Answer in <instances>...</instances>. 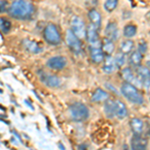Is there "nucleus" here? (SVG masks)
<instances>
[{
  "mask_svg": "<svg viewBox=\"0 0 150 150\" xmlns=\"http://www.w3.org/2000/svg\"><path fill=\"white\" fill-rule=\"evenodd\" d=\"M35 9L31 2L28 1H13L9 8L7 9L9 16L19 19V20H26L32 17Z\"/></svg>",
  "mask_w": 150,
  "mask_h": 150,
  "instance_id": "1",
  "label": "nucleus"
},
{
  "mask_svg": "<svg viewBox=\"0 0 150 150\" xmlns=\"http://www.w3.org/2000/svg\"><path fill=\"white\" fill-rule=\"evenodd\" d=\"M69 114L73 121L82 122L85 121L89 117V109L84 104L76 102L70 105L69 107Z\"/></svg>",
  "mask_w": 150,
  "mask_h": 150,
  "instance_id": "2",
  "label": "nucleus"
},
{
  "mask_svg": "<svg viewBox=\"0 0 150 150\" xmlns=\"http://www.w3.org/2000/svg\"><path fill=\"white\" fill-rule=\"evenodd\" d=\"M121 92L124 95V97L134 104H142L143 103V97L140 94L138 89L134 85L127 82H124L121 86Z\"/></svg>",
  "mask_w": 150,
  "mask_h": 150,
  "instance_id": "3",
  "label": "nucleus"
},
{
  "mask_svg": "<svg viewBox=\"0 0 150 150\" xmlns=\"http://www.w3.org/2000/svg\"><path fill=\"white\" fill-rule=\"evenodd\" d=\"M44 39L51 45H57L60 43V34L56 25L50 23L44 29Z\"/></svg>",
  "mask_w": 150,
  "mask_h": 150,
  "instance_id": "4",
  "label": "nucleus"
},
{
  "mask_svg": "<svg viewBox=\"0 0 150 150\" xmlns=\"http://www.w3.org/2000/svg\"><path fill=\"white\" fill-rule=\"evenodd\" d=\"M65 39H66V43L68 45L69 49L75 54H79L81 52V43L79 41V38L72 32L70 29L66 31L65 34Z\"/></svg>",
  "mask_w": 150,
  "mask_h": 150,
  "instance_id": "5",
  "label": "nucleus"
},
{
  "mask_svg": "<svg viewBox=\"0 0 150 150\" xmlns=\"http://www.w3.org/2000/svg\"><path fill=\"white\" fill-rule=\"evenodd\" d=\"M71 31L78 38H83L86 35L85 24L78 16H73L71 19Z\"/></svg>",
  "mask_w": 150,
  "mask_h": 150,
  "instance_id": "6",
  "label": "nucleus"
},
{
  "mask_svg": "<svg viewBox=\"0 0 150 150\" xmlns=\"http://www.w3.org/2000/svg\"><path fill=\"white\" fill-rule=\"evenodd\" d=\"M39 77L43 84H45L48 87H51V88L59 87L60 84H61V80H60L59 77H57L56 75L49 74L47 72H41V73H39Z\"/></svg>",
  "mask_w": 150,
  "mask_h": 150,
  "instance_id": "7",
  "label": "nucleus"
},
{
  "mask_svg": "<svg viewBox=\"0 0 150 150\" xmlns=\"http://www.w3.org/2000/svg\"><path fill=\"white\" fill-rule=\"evenodd\" d=\"M47 67L53 70H61L67 65V60L64 56L57 55V56L50 57L46 62Z\"/></svg>",
  "mask_w": 150,
  "mask_h": 150,
  "instance_id": "8",
  "label": "nucleus"
},
{
  "mask_svg": "<svg viewBox=\"0 0 150 150\" xmlns=\"http://www.w3.org/2000/svg\"><path fill=\"white\" fill-rule=\"evenodd\" d=\"M136 73L140 81H141L142 85L146 89L150 90V69L147 66L140 65V66L137 67Z\"/></svg>",
  "mask_w": 150,
  "mask_h": 150,
  "instance_id": "9",
  "label": "nucleus"
},
{
  "mask_svg": "<svg viewBox=\"0 0 150 150\" xmlns=\"http://www.w3.org/2000/svg\"><path fill=\"white\" fill-rule=\"evenodd\" d=\"M86 38L88 40L89 44L91 47H98L99 44V38L97 33V28L92 24L88 25L86 27Z\"/></svg>",
  "mask_w": 150,
  "mask_h": 150,
  "instance_id": "10",
  "label": "nucleus"
},
{
  "mask_svg": "<svg viewBox=\"0 0 150 150\" xmlns=\"http://www.w3.org/2000/svg\"><path fill=\"white\" fill-rule=\"evenodd\" d=\"M121 75H122V78L124 79L127 83L132 84V85H134L135 87H136V85H138V86L142 85L140 79L133 74L132 70L130 69L129 67H125V68H123L122 71H121Z\"/></svg>",
  "mask_w": 150,
  "mask_h": 150,
  "instance_id": "11",
  "label": "nucleus"
},
{
  "mask_svg": "<svg viewBox=\"0 0 150 150\" xmlns=\"http://www.w3.org/2000/svg\"><path fill=\"white\" fill-rule=\"evenodd\" d=\"M105 34L106 38H108V39L112 41L118 39V37H119V30H118V27L115 22H109L107 24V26L105 28Z\"/></svg>",
  "mask_w": 150,
  "mask_h": 150,
  "instance_id": "12",
  "label": "nucleus"
},
{
  "mask_svg": "<svg viewBox=\"0 0 150 150\" xmlns=\"http://www.w3.org/2000/svg\"><path fill=\"white\" fill-rule=\"evenodd\" d=\"M114 108H115V116L120 119L125 118L128 114V111L126 108V105L120 100L114 101Z\"/></svg>",
  "mask_w": 150,
  "mask_h": 150,
  "instance_id": "13",
  "label": "nucleus"
},
{
  "mask_svg": "<svg viewBox=\"0 0 150 150\" xmlns=\"http://www.w3.org/2000/svg\"><path fill=\"white\" fill-rule=\"evenodd\" d=\"M22 45L28 52H31V53H33V54H38V53H40L42 51L41 47L35 42V41L29 40V39H24L22 41Z\"/></svg>",
  "mask_w": 150,
  "mask_h": 150,
  "instance_id": "14",
  "label": "nucleus"
},
{
  "mask_svg": "<svg viewBox=\"0 0 150 150\" xmlns=\"http://www.w3.org/2000/svg\"><path fill=\"white\" fill-rule=\"evenodd\" d=\"M90 57L93 62L100 63L104 60V53L99 47H90Z\"/></svg>",
  "mask_w": 150,
  "mask_h": 150,
  "instance_id": "15",
  "label": "nucleus"
},
{
  "mask_svg": "<svg viewBox=\"0 0 150 150\" xmlns=\"http://www.w3.org/2000/svg\"><path fill=\"white\" fill-rule=\"evenodd\" d=\"M130 127H131L134 135H140L143 132V121L139 118H132L130 121Z\"/></svg>",
  "mask_w": 150,
  "mask_h": 150,
  "instance_id": "16",
  "label": "nucleus"
},
{
  "mask_svg": "<svg viewBox=\"0 0 150 150\" xmlns=\"http://www.w3.org/2000/svg\"><path fill=\"white\" fill-rule=\"evenodd\" d=\"M88 17L90 19L91 24L95 26L96 28H99L101 25V17H100V14L97 10L95 9H91L90 11L88 12Z\"/></svg>",
  "mask_w": 150,
  "mask_h": 150,
  "instance_id": "17",
  "label": "nucleus"
},
{
  "mask_svg": "<svg viewBox=\"0 0 150 150\" xmlns=\"http://www.w3.org/2000/svg\"><path fill=\"white\" fill-rule=\"evenodd\" d=\"M91 100L93 102H101V101L104 100H108V93L106 91H104L103 89L98 88L94 91Z\"/></svg>",
  "mask_w": 150,
  "mask_h": 150,
  "instance_id": "18",
  "label": "nucleus"
},
{
  "mask_svg": "<svg viewBox=\"0 0 150 150\" xmlns=\"http://www.w3.org/2000/svg\"><path fill=\"white\" fill-rule=\"evenodd\" d=\"M114 43L112 40L108 38H104L102 41V51L107 54V56H111V54L114 51Z\"/></svg>",
  "mask_w": 150,
  "mask_h": 150,
  "instance_id": "19",
  "label": "nucleus"
},
{
  "mask_svg": "<svg viewBox=\"0 0 150 150\" xmlns=\"http://www.w3.org/2000/svg\"><path fill=\"white\" fill-rule=\"evenodd\" d=\"M115 69V63L114 59L111 56H107L104 59V64H103V71L106 74H110L114 71Z\"/></svg>",
  "mask_w": 150,
  "mask_h": 150,
  "instance_id": "20",
  "label": "nucleus"
},
{
  "mask_svg": "<svg viewBox=\"0 0 150 150\" xmlns=\"http://www.w3.org/2000/svg\"><path fill=\"white\" fill-rule=\"evenodd\" d=\"M104 112L108 118H112L115 116V108H114V101L107 100L104 104Z\"/></svg>",
  "mask_w": 150,
  "mask_h": 150,
  "instance_id": "21",
  "label": "nucleus"
},
{
  "mask_svg": "<svg viewBox=\"0 0 150 150\" xmlns=\"http://www.w3.org/2000/svg\"><path fill=\"white\" fill-rule=\"evenodd\" d=\"M145 142L144 139H142V137H140V135H135L132 139V150H139V149H145Z\"/></svg>",
  "mask_w": 150,
  "mask_h": 150,
  "instance_id": "22",
  "label": "nucleus"
},
{
  "mask_svg": "<svg viewBox=\"0 0 150 150\" xmlns=\"http://www.w3.org/2000/svg\"><path fill=\"white\" fill-rule=\"evenodd\" d=\"M141 60H142V54L140 53L138 50H135L131 53L129 58V62L132 66L135 67H138L140 66V63H141Z\"/></svg>",
  "mask_w": 150,
  "mask_h": 150,
  "instance_id": "23",
  "label": "nucleus"
},
{
  "mask_svg": "<svg viewBox=\"0 0 150 150\" xmlns=\"http://www.w3.org/2000/svg\"><path fill=\"white\" fill-rule=\"evenodd\" d=\"M133 48H134V43L132 40H125L123 41L120 45V53L126 55L128 53L132 52Z\"/></svg>",
  "mask_w": 150,
  "mask_h": 150,
  "instance_id": "24",
  "label": "nucleus"
},
{
  "mask_svg": "<svg viewBox=\"0 0 150 150\" xmlns=\"http://www.w3.org/2000/svg\"><path fill=\"white\" fill-rule=\"evenodd\" d=\"M12 24L8 18L6 17H0V30L4 33V34H8L11 30Z\"/></svg>",
  "mask_w": 150,
  "mask_h": 150,
  "instance_id": "25",
  "label": "nucleus"
},
{
  "mask_svg": "<svg viewBox=\"0 0 150 150\" xmlns=\"http://www.w3.org/2000/svg\"><path fill=\"white\" fill-rule=\"evenodd\" d=\"M136 31H137L136 26L133 25V24H128V25L125 26L124 29H123V34H124L125 37L131 38L136 34Z\"/></svg>",
  "mask_w": 150,
  "mask_h": 150,
  "instance_id": "26",
  "label": "nucleus"
},
{
  "mask_svg": "<svg viewBox=\"0 0 150 150\" xmlns=\"http://www.w3.org/2000/svg\"><path fill=\"white\" fill-rule=\"evenodd\" d=\"M125 61H126V58H125L124 54H122V53H118V54H116V56L114 58L115 67H117V68L122 67L123 65L125 64Z\"/></svg>",
  "mask_w": 150,
  "mask_h": 150,
  "instance_id": "27",
  "label": "nucleus"
},
{
  "mask_svg": "<svg viewBox=\"0 0 150 150\" xmlns=\"http://www.w3.org/2000/svg\"><path fill=\"white\" fill-rule=\"evenodd\" d=\"M117 4H118L117 0H107V1L104 3V8H105L106 11L111 12L116 8Z\"/></svg>",
  "mask_w": 150,
  "mask_h": 150,
  "instance_id": "28",
  "label": "nucleus"
},
{
  "mask_svg": "<svg viewBox=\"0 0 150 150\" xmlns=\"http://www.w3.org/2000/svg\"><path fill=\"white\" fill-rule=\"evenodd\" d=\"M146 50H147V44L144 42V41H141V42L139 43V45H138V51L141 53L142 55H143L144 53L146 52Z\"/></svg>",
  "mask_w": 150,
  "mask_h": 150,
  "instance_id": "29",
  "label": "nucleus"
},
{
  "mask_svg": "<svg viewBox=\"0 0 150 150\" xmlns=\"http://www.w3.org/2000/svg\"><path fill=\"white\" fill-rule=\"evenodd\" d=\"M6 5H7L6 1H0V13L6 10Z\"/></svg>",
  "mask_w": 150,
  "mask_h": 150,
  "instance_id": "30",
  "label": "nucleus"
},
{
  "mask_svg": "<svg viewBox=\"0 0 150 150\" xmlns=\"http://www.w3.org/2000/svg\"><path fill=\"white\" fill-rule=\"evenodd\" d=\"M146 65H147V67H148V68H150V54H149V56L147 57V60H146Z\"/></svg>",
  "mask_w": 150,
  "mask_h": 150,
  "instance_id": "31",
  "label": "nucleus"
},
{
  "mask_svg": "<svg viewBox=\"0 0 150 150\" xmlns=\"http://www.w3.org/2000/svg\"><path fill=\"white\" fill-rule=\"evenodd\" d=\"M149 130H150V120H149Z\"/></svg>",
  "mask_w": 150,
  "mask_h": 150,
  "instance_id": "32",
  "label": "nucleus"
},
{
  "mask_svg": "<svg viewBox=\"0 0 150 150\" xmlns=\"http://www.w3.org/2000/svg\"><path fill=\"white\" fill-rule=\"evenodd\" d=\"M139 150H145V149H139Z\"/></svg>",
  "mask_w": 150,
  "mask_h": 150,
  "instance_id": "33",
  "label": "nucleus"
},
{
  "mask_svg": "<svg viewBox=\"0 0 150 150\" xmlns=\"http://www.w3.org/2000/svg\"><path fill=\"white\" fill-rule=\"evenodd\" d=\"M149 150H150V147H149Z\"/></svg>",
  "mask_w": 150,
  "mask_h": 150,
  "instance_id": "34",
  "label": "nucleus"
}]
</instances>
